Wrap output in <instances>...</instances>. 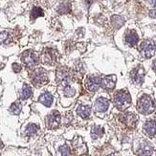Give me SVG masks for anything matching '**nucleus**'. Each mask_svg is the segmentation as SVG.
<instances>
[{
  "instance_id": "1",
  "label": "nucleus",
  "mask_w": 156,
  "mask_h": 156,
  "mask_svg": "<svg viewBox=\"0 0 156 156\" xmlns=\"http://www.w3.org/2000/svg\"><path fill=\"white\" fill-rule=\"evenodd\" d=\"M131 98L127 91H119L114 96V105L119 110H125L130 105Z\"/></svg>"
},
{
  "instance_id": "27",
  "label": "nucleus",
  "mask_w": 156,
  "mask_h": 156,
  "mask_svg": "<svg viewBox=\"0 0 156 156\" xmlns=\"http://www.w3.org/2000/svg\"><path fill=\"white\" fill-rule=\"evenodd\" d=\"M64 95L66 97H73L75 95V89H73L70 85L64 87Z\"/></svg>"
},
{
  "instance_id": "19",
  "label": "nucleus",
  "mask_w": 156,
  "mask_h": 156,
  "mask_svg": "<svg viewBox=\"0 0 156 156\" xmlns=\"http://www.w3.org/2000/svg\"><path fill=\"white\" fill-rule=\"evenodd\" d=\"M71 11V4L69 2H62L58 8V13L59 15L68 13Z\"/></svg>"
},
{
  "instance_id": "9",
  "label": "nucleus",
  "mask_w": 156,
  "mask_h": 156,
  "mask_svg": "<svg viewBox=\"0 0 156 156\" xmlns=\"http://www.w3.org/2000/svg\"><path fill=\"white\" fill-rule=\"evenodd\" d=\"M145 77V70L141 66H138L136 69H134L131 73V79L132 82L136 84H142L144 82Z\"/></svg>"
},
{
  "instance_id": "13",
  "label": "nucleus",
  "mask_w": 156,
  "mask_h": 156,
  "mask_svg": "<svg viewBox=\"0 0 156 156\" xmlns=\"http://www.w3.org/2000/svg\"><path fill=\"white\" fill-rule=\"evenodd\" d=\"M109 106V102L105 98H99L95 102V110L96 112H105Z\"/></svg>"
},
{
  "instance_id": "3",
  "label": "nucleus",
  "mask_w": 156,
  "mask_h": 156,
  "mask_svg": "<svg viewBox=\"0 0 156 156\" xmlns=\"http://www.w3.org/2000/svg\"><path fill=\"white\" fill-rule=\"evenodd\" d=\"M31 81L36 86H40L45 84L48 82V76L47 72L43 68H37L36 69L33 74L31 75Z\"/></svg>"
},
{
  "instance_id": "2",
  "label": "nucleus",
  "mask_w": 156,
  "mask_h": 156,
  "mask_svg": "<svg viewBox=\"0 0 156 156\" xmlns=\"http://www.w3.org/2000/svg\"><path fill=\"white\" fill-rule=\"evenodd\" d=\"M137 109L140 113L145 115L152 113L154 110V103L152 99L148 95L142 96L137 103Z\"/></svg>"
},
{
  "instance_id": "26",
  "label": "nucleus",
  "mask_w": 156,
  "mask_h": 156,
  "mask_svg": "<svg viewBox=\"0 0 156 156\" xmlns=\"http://www.w3.org/2000/svg\"><path fill=\"white\" fill-rule=\"evenodd\" d=\"M59 151L61 156H70V148L67 145H63L59 148Z\"/></svg>"
},
{
  "instance_id": "17",
  "label": "nucleus",
  "mask_w": 156,
  "mask_h": 156,
  "mask_svg": "<svg viewBox=\"0 0 156 156\" xmlns=\"http://www.w3.org/2000/svg\"><path fill=\"white\" fill-rule=\"evenodd\" d=\"M77 113L83 119H86L91 114V108L88 105H79L77 109Z\"/></svg>"
},
{
  "instance_id": "20",
  "label": "nucleus",
  "mask_w": 156,
  "mask_h": 156,
  "mask_svg": "<svg viewBox=\"0 0 156 156\" xmlns=\"http://www.w3.org/2000/svg\"><path fill=\"white\" fill-rule=\"evenodd\" d=\"M75 149L76 150L78 151V152L79 154H84V153H86V151H87V148H86V146L85 144L83 143L82 140L79 139V142L78 143V142H75Z\"/></svg>"
},
{
  "instance_id": "24",
  "label": "nucleus",
  "mask_w": 156,
  "mask_h": 156,
  "mask_svg": "<svg viewBox=\"0 0 156 156\" xmlns=\"http://www.w3.org/2000/svg\"><path fill=\"white\" fill-rule=\"evenodd\" d=\"M21 108H22L21 103L19 102H16L10 106V112L13 115H18L21 111Z\"/></svg>"
},
{
  "instance_id": "14",
  "label": "nucleus",
  "mask_w": 156,
  "mask_h": 156,
  "mask_svg": "<svg viewBox=\"0 0 156 156\" xmlns=\"http://www.w3.org/2000/svg\"><path fill=\"white\" fill-rule=\"evenodd\" d=\"M144 131H145V133L149 137L155 136L156 135V123L153 120H149L144 126Z\"/></svg>"
},
{
  "instance_id": "15",
  "label": "nucleus",
  "mask_w": 156,
  "mask_h": 156,
  "mask_svg": "<svg viewBox=\"0 0 156 156\" xmlns=\"http://www.w3.org/2000/svg\"><path fill=\"white\" fill-rule=\"evenodd\" d=\"M139 40L138 35L134 31H130L126 35V42L130 46H135Z\"/></svg>"
},
{
  "instance_id": "21",
  "label": "nucleus",
  "mask_w": 156,
  "mask_h": 156,
  "mask_svg": "<svg viewBox=\"0 0 156 156\" xmlns=\"http://www.w3.org/2000/svg\"><path fill=\"white\" fill-rule=\"evenodd\" d=\"M37 129H39V126H37L36 125H35V124L28 125L27 127H26V130H25V135L29 136V137L34 136L36 133Z\"/></svg>"
},
{
  "instance_id": "31",
  "label": "nucleus",
  "mask_w": 156,
  "mask_h": 156,
  "mask_svg": "<svg viewBox=\"0 0 156 156\" xmlns=\"http://www.w3.org/2000/svg\"><path fill=\"white\" fill-rule=\"evenodd\" d=\"M149 2L151 6H153V7H156V0H149Z\"/></svg>"
},
{
  "instance_id": "28",
  "label": "nucleus",
  "mask_w": 156,
  "mask_h": 156,
  "mask_svg": "<svg viewBox=\"0 0 156 156\" xmlns=\"http://www.w3.org/2000/svg\"><path fill=\"white\" fill-rule=\"evenodd\" d=\"M9 34L7 32H1L0 33V43H5V42H8L9 40Z\"/></svg>"
},
{
  "instance_id": "10",
  "label": "nucleus",
  "mask_w": 156,
  "mask_h": 156,
  "mask_svg": "<svg viewBox=\"0 0 156 156\" xmlns=\"http://www.w3.org/2000/svg\"><path fill=\"white\" fill-rule=\"evenodd\" d=\"M116 84V76L115 75H109L105 76V78L101 79V85L103 86V89L106 90H111L115 87Z\"/></svg>"
},
{
  "instance_id": "11",
  "label": "nucleus",
  "mask_w": 156,
  "mask_h": 156,
  "mask_svg": "<svg viewBox=\"0 0 156 156\" xmlns=\"http://www.w3.org/2000/svg\"><path fill=\"white\" fill-rule=\"evenodd\" d=\"M121 120L129 127L133 129V127L136 126L137 121H138V117L135 114H133V113H126V114L121 116Z\"/></svg>"
},
{
  "instance_id": "23",
  "label": "nucleus",
  "mask_w": 156,
  "mask_h": 156,
  "mask_svg": "<svg viewBox=\"0 0 156 156\" xmlns=\"http://www.w3.org/2000/svg\"><path fill=\"white\" fill-rule=\"evenodd\" d=\"M111 23H112V25L116 28V29H118V28H120V27L123 26V24L125 23V20L123 19L121 16H112V18H111Z\"/></svg>"
},
{
  "instance_id": "16",
  "label": "nucleus",
  "mask_w": 156,
  "mask_h": 156,
  "mask_svg": "<svg viewBox=\"0 0 156 156\" xmlns=\"http://www.w3.org/2000/svg\"><path fill=\"white\" fill-rule=\"evenodd\" d=\"M39 101V103H42V105L49 107V106H51L52 103H53V96H52L49 92H44L43 94L40 95Z\"/></svg>"
},
{
  "instance_id": "30",
  "label": "nucleus",
  "mask_w": 156,
  "mask_h": 156,
  "mask_svg": "<svg viewBox=\"0 0 156 156\" xmlns=\"http://www.w3.org/2000/svg\"><path fill=\"white\" fill-rule=\"evenodd\" d=\"M149 16L152 18H156V10H151L149 12Z\"/></svg>"
},
{
  "instance_id": "4",
  "label": "nucleus",
  "mask_w": 156,
  "mask_h": 156,
  "mask_svg": "<svg viewBox=\"0 0 156 156\" xmlns=\"http://www.w3.org/2000/svg\"><path fill=\"white\" fill-rule=\"evenodd\" d=\"M21 58H22L23 63H24L27 67L32 68L39 63V56H37V55L35 52H33L31 50L24 52V53L22 54Z\"/></svg>"
},
{
  "instance_id": "32",
  "label": "nucleus",
  "mask_w": 156,
  "mask_h": 156,
  "mask_svg": "<svg viewBox=\"0 0 156 156\" xmlns=\"http://www.w3.org/2000/svg\"><path fill=\"white\" fill-rule=\"evenodd\" d=\"M152 68H153V70L156 72V60L153 62V64H152Z\"/></svg>"
},
{
  "instance_id": "6",
  "label": "nucleus",
  "mask_w": 156,
  "mask_h": 156,
  "mask_svg": "<svg viewBox=\"0 0 156 156\" xmlns=\"http://www.w3.org/2000/svg\"><path fill=\"white\" fill-rule=\"evenodd\" d=\"M59 123H60V114L56 110L52 112L46 118V126L48 129H56L59 126Z\"/></svg>"
},
{
  "instance_id": "8",
  "label": "nucleus",
  "mask_w": 156,
  "mask_h": 156,
  "mask_svg": "<svg viewBox=\"0 0 156 156\" xmlns=\"http://www.w3.org/2000/svg\"><path fill=\"white\" fill-rule=\"evenodd\" d=\"M85 86L89 91L95 92L101 86V79L99 76H90L85 82Z\"/></svg>"
},
{
  "instance_id": "18",
  "label": "nucleus",
  "mask_w": 156,
  "mask_h": 156,
  "mask_svg": "<svg viewBox=\"0 0 156 156\" xmlns=\"http://www.w3.org/2000/svg\"><path fill=\"white\" fill-rule=\"evenodd\" d=\"M32 94H33V91H32L31 86L28 85V84H24L20 92L21 100H27V99H29L32 96Z\"/></svg>"
},
{
  "instance_id": "5",
  "label": "nucleus",
  "mask_w": 156,
  "mask_h": 156,
  "mask_svg": "<svg viewBox=\"0 0 156 156\" xmlns=\"http://www.w3.org/2000/svg\"><path fill=\"white\" fill-rule=\"evenodd\" d=\"M141 52L143 56L146 59H149L153 56L155 54V44L151 40H146L141 45Z\"/></svg>"
},
{
  "instance_id": "25",
  "label": "nucleus",
  "mask_w": 156,
  "mask_h": 156,
  "mask_svg": "<svg viewBox=\"0 0 156 156\" xmlns=\"http://www.w3.org/2000/svg\"><path fill=\"white\" fill-rule=\"evenodd\" d=\"M43 11L39 7H35L31 12V19H36L39 16H43Z\"/></svg>"
},
{
  "instance_id": "29",
  "label": "nucleus",
  "mask_w": 156,
  "mask_h": 156,
  "mask_svg": "<svg viewBox=\"0 0 156 156\" xmlns=\"http://www.w3.org/2000/svg\"><path fill=\"white\" fill-rule=\"evenodd\" d=\"M13 72H15V73L20 72V71H21V66L19 64H17V63H13Z\"/></svg>"
},
{
  "instance_id": "7",
  "label": "nucleus",
  "mask_w": 156,
  "mask_h": 156,
  "mask_svg": "<svg viewBox=\"0 0 156 156\" xmlns=\"http://www.w3.org/2000/svg\"><path fill=\"white\" fill-rule=\"evenodd\" d=\"M58 52L52 48H46L42 55V61L46 64H53L58 59Z\"/></svg>"
},
{
  "instance_id": "22",
  "label": "nucleus",
  "mask_w": 156,
  "mask_h": 156,
  "mask_svg": "<svg viewBox=\"0 0 156 156\" xmlns=\"http://www.w3.org/2000/svg\"><path fill=\"white\" fill-rule=\"evenodd\" d=\"M103 134V129L101 126H94L91 130V136L93 139H98Z\"/></svg>"
},
{
  "instance_id": "12",
  "label": "nucleus",
  "mask_w": 156,
  "mask_h": 156,
  "mask_svg": "<svg viewBox=\"0 0 156 156\" xmlns=\"http://www.w3.org/2000/svg\"><path fill=\"white\" fill-rule=\"evenodd\" d=\"M152 146L146 142H144L139 146L138 149H137V154H138V156H150L152 154Z\"/></svg>"
}]
</instances>
